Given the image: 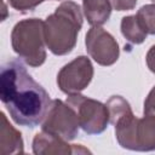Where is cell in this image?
<instances>
[{"instance_id":"cell-8","label":"cell","mask_w":155,"mask_h":155,"mask_svg":"<svg viewBox=\"0 0 155 155\" xmlns=\"http://www.w3.org/2000/svg\"><path fill=\"white\" fill-rule=\"evenodd\" d=\"M87 53L101 65H111L119 58V45L111 34L101 27H92L86 34Z\"/></svg>"},{"instance_id":"cell-7","label":"cell","mask_w":155,"mask_h":155,"mask_svg":"<svg viewBox=\"0 0 155 155\" xmlns=\"http://www.w3.org/2000/svg\"><path fill=\"white\" fill-rule=\"evenodd\" d=\"M92 78L93 67L91 61L85 56H80L61 69L57 75V84L62 92L74 94L85 90Z\"/></svg>"},{"instance_id":"cell-16","label":"cell","mask_w":155,"mask_h":155,"mask_svg":"<svg viewBox=\"0 0 155 155\" xmlns=\"http://www.w3.org/2000/svg\"><path fill=\"white\" fill-rule=\"evenodd\" d=\"M144 114L155 116V86L149 92V94L144 102Z\"/></svg>"},{"instance_id":"cell-13","label":"cell","mask_w":155,"mask_h":155,"mask_svg":"<svg viewBox=\"0 0 155 155\" xmlns=\"http://www.w3.org/2000/svg\"><path fill=\"white\" fill-rule=\"evenodd\" d=\"M148 34H155V5L142 6L136 13Z\"/></svg>"},{"instance_id":"cell-17","label":"cell","mask_w":155,"mask_h":155,"mask_svg":"<svg viewBox=\"0 0 155 155\" xmlns=\"http://www.w3.org/2000/svg\"><path fill=\"white\" fill-rule=\"evenodd\" d=\"M145 59H147V65H148V68L155 74V45L150 47V50H149L148 53H147Z\"/></svg>"},{"instance_id":"cell-9","label":"cell","mask_w":155,"mask_h":155,"mask_svg":"<svg viewBox=\"0 0 155 155\" xmlns=\"http://www.w3.org/2000/svg\"><path fill=\"white\" fill-rule=\"evenodd\" d=\"M33 151L35 154H70L73 150L61 137L41 131L33 140Z\"/></svg>"},{"instance_id":"cell-12","label":"cell","mask_w":155,"mask_h":155,"mask_svg":"<svg viewBox=\"0 0 155 155\" xmlns=\"http://www.w3.org/2000/svg\"><path fill=\"white\" fill-rule=\"evenodd\" d=\"M121 33L122 35L133 44H142L148 33L138 19L137 15L124 17L121 21Z\"/></svg>"},{"instance_id":"cell-18","label":"cell","mask_w":155,"mask_h":155,"mask_svg":"<svg viewBox=\"0 0 155 155\" xmlns=\"http://www.w3.org/2000/svg\"><path fill=\"white\" fill-rule=\"evenodd\" d=\"M151 1H154V2H155V0H151Z\"/></svg>"},{"instance_id":"cell-14","label":"cell","mask_w":155,"mask_h":155,"mask_svg":"<svg viewBox=\"0 0 155 155\" xmlns=\"http://www.w3.org/2000/svg\"><path fill=\"white\" fill-rule=\"evenodd\" d=\"M44 0H8L10 5L18 11H27L36 7Z\"/></svg>"},{"instance_id":"cell-15","label":"cell","mask_w":155,"mask_h":155,"mask_svg":"<svg viewBox=\"0 0 155 155\" xmlns=\"http://www.w3.org/2000/svg\"><path fill=\"white\" fill-rule=\"evenodd\" d=\"M109 1L111 6L117 11L132 10L137 4V0H109Z\"/></svg>"},{"instance_id":"cell-10","label":"cell","mask_w":155,"mask_h":155,"mask_svg":"<svg viewBox=\"0 0 155 155\" xmlns=\"http://www.w3.org/2000/svg\"><path fill=\"white\" fill-rule=\"evenodd\" d=\"M82 7L87 22L92 27H101L109 19L113 6L109 0H82Z\"/></svg>"},{"instance_id":"cell-11","label":"cell","mask_w":155,"mask_h":155,"mask_svg":"<svg viewBox=\"0 0 155 155\" xmlns=\"http://www.w3.org/2000/svg\"><path fill=\"white\" fill-rule=\"evenodd\" d=\"M0 145L1 153L16 154L23 153V140L21 133L13 128L8 122L4 113H1V128H0Z\"/></svg>"},{"instance_id":"cell-1","label":"cell","mask_w":155,"mask_h":155,"mask_svg":"<svg viewBox=\"0 0 155 155\" xmlns=\"http://www.w3.org/2000/svg\"><path fill=\"white\" fill-rule=\"evenodd\" d=\"M0 97L12 120L22 126L41 124L50 107V96L18 62H10L1 69Z\"/></svg>"},{"instance_id":"cell-5","label":"cell","mask_w":155,"mask_h":155,"mask_svg":"<svg viewBox=\"0 0 155 155\" xmlns=\"http://www.w3.org/2000/svg\"><path fill=\"white\" fill-rule=\"evenodd\" d=\"M67 103L75 110L80 127L88 134L102 133L110 122L107 105L98 101L74 93L69 94Z\"/></svg>"},{"instance_id":"cell-3","label":"cell","mask_w":155,"mask_h":155,"mask_svg":"<svg viewBox=\"0 0 155 155\" xmlns=\"http://www.w3.org/2000/svg\"><path fill=\"white\" fill-rule=\"evenodd\" d=\"M11 42L13 51L29 65L39 67L46 59L44 22L30 18L18 22L12 30Z\"/></svg>"},{"instance_id":"cell-2","label":"cell","mask_w":155,"mask_h":155,"mask_svg":"<svg viewBox=\"0 0 155 155\" xmlns=\"http://www.w3.org/2000/svg\"><path fill=\"white\" fill-rule=\"evenodd\" d=\"M81 27L82 13L79 5L73 1L61 4L44 22L46 46L57 56L71 52Z\"/></svg>"},{"instance_id":"cell-4","label":"cell","mask_w":155,"mask_h":155,"mask_svg":"<svg viewBox=\"0 0 155 155\" xmlns=\"http://www.w3.org/2000/svg\"><path fill=\"white\" fill-rule=\"evenodd\" d=\"M115 134L122 148L139 151L155 150V116L137 119L133 113L120 117L115 124Z\"/></svg>"},{"instance_id":"cell-6","label":"cell","mask_w":155,"mask_h":155,"mask_svg":"<svg viewBox=\"0 0 155 155\" xmlns=\"http://www.w3.org/2000/svg\"><path fill=\"white\" fill-rule=\"evenodd\" d=\"M79 127V117L68 103L59 99L51 101L46 115L41 121L42 131L61 137L64 140H71L76 137Z\"/></svg>"}]
</instances>
